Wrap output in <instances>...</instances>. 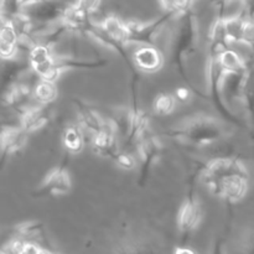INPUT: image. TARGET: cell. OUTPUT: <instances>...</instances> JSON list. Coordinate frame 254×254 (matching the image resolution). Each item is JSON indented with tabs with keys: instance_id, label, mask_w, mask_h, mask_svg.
Here are the masks:
<instances>
[{
	"instance_id": "1",
	"label": "cell",
	"mask_w": 254,
	"mask_h": 254,
	"mask_svg": "<svg viewBox=\"0 0 254 254\" xmlns=\"http://www.w3.org/2000/svg\"><path fill=\"white\" fill-rule=\"evenodd\" d=\"M200 178L213 196L231 203L242 201L250 190L247 166L236 158H215L207 161Z\"/></svg>"
},
{
	"instance_id": "2",
	"label": "cell",
	"mask_w": 254,
	"mask_h": 254,
	"mask_svg": "<svg viewBox=\"0 0 254 254\" xmlns=\"http://www.w3.org/2000/svg\"><path fill=\"white\" fill-rule=\"evenodd\" d=\"M168 135L178 143L195 148H207L231 135L230 127L215 116L197 113L174 124Z\"/></svg>"
},
{
	"instance_id": "3",
	"label": "cell",
	"mask_w": 254,
	"mask_h": 254,
	"mask_svg": "<svg viewBox=\"0 0 254 254\" xmlns=\"http://www.w3.org/2000/svg\"><path fill=\"white\" fill-rule=\"evenodd\" d=\"M176 26L170 39V60L178 71L188 78V67L200 44L197 16L192 9L175 17Z\"/></svg>"
},
{
	"instance_id": "4",
	"label": "cell",
	"mask_w": 254,
	"mask_h": 254,
	"mask_svg": "<svg viewBox=\"0 0 254 254\" xmlns=\"http://www.w3.org/2000/svg\"><path fill=\"white\" fill-rule=\"evenodd\" d=\"M131 91L133 96L130 106L122 109L118 117L112 122L116 127L117 133H121L126 138V143L128 145H135L136 141L150 133V118L148 112L140 106L139 102L136 78L133 79Z\"/></svg>"
},
{
	"instance_id": "5",
	"label": "cell",
	"mask_w": 254,
	"mask_h": 254,
	"mask_svg": "<svg viewBox=\"0 0 254 254\" xmlns=\"http://www.w3.org/2000/svg\"><path fill=\"white\" fill-rule=\"evenodd\" d=\"M174 19L175 16L164 12V15L150 21L127 22V45L156 46L159 37Z\"/></svg>"
},
{
	"instance_id": "6",
	"label": "cell",
	"mask_w": 254,
	"mask_h": 254,
	"mask_svg": "<svg viewBox=\"0 0 254 254\" xmlns=\"http://www.w3.org/2000/svg\"><path fill=\"white\" fill-rule=\"evenodd\" d=\"M203 211L196 192H190L181 203L178 212V228L183 242L197 230L202 222Z\"/></svg>"
},
{
	"instance_id": "7",
	"label": "cell",
	"mask_w": 254,
	"mask_h": 254,
	"mask_svg": "<svg viewBox=\"0 0 254 254\" xmlns=\"http://www.w3.org/2000/svg\"><path fill=\"white\" fill-rule=\"evenodd\" d=\"M136 150V163L140 166V175H139V183L144 185L148 179L149 173L151 171L153 166L158 163L159 158L163 150V144L159 140L156 135L153 133H148L145 136L135 143Z\"/></svg>"
},
{
	"instance_id": "8",
	"label": "cell",
	"mask_w": 254,
	"mask_h": 254,
	"mask_svg": "<svg viewBox=\"0 0 254 254\" xmlns=\"http://www.w3.org/2000/svg\"><path fill=\"white\" fill-rule=\"evenodd\" d=\"M72 190V179L64 166H56L45 175L35 190L36 197H61Z\"/></svg>"
},
{
	"instance_id": "9",
	"label": "cell",
	"mask_w": 254,
	"mask_h": 254,
	"mask_svg": "<svg viewBox=\"0 0 254 254\" xmlns=\"http://www.w3.org/2000/svg\"><path fill=\"white\" fill-rule=\"evenodd\" d=\"M29 134L19 124H0V155L2 159L20 153L26 146Z\"/></svg>"
},
{
	"instance_id": "10",
	"label": "cell",
	"mask_w": 254,
	"mask_h": 254,
	"mask_svg": "<svg viewBox=\"0 0 254 254\" xmlns=\"http://www.w3.org/2000/svg\"><path fill=\"white\" fill-rule=\"evenodd\" d=\"M52 116H54V112L50 108V106L34 103L24 109L21 113H19V126L27 134L35 133L49 126Z\"/></svg>"
},
{
	"instance_id": "11",
	"label": "cell",
	"mask_w": 254,
	"mask_h": 254,
	"mask_svg": "<svg viewBox=\"0 0 254 254\" xmlns=\"http://www.w3.org/2000/svg\"><path fill=\"white\" fill-rule=\"evenodd\" d=\"M92 149L98 155L104 158L113 159L119 151L118 148V133L113 122H107L106 126L91 136Z\"/></svg>"
},
{
	"instance_id": "12",
	"label": "cell",
	"mask_w": 254,
	"mask_h": 254,
	"mask_svg": "<svg viewBox=\"0 0 254 254\" xmlns=\"http://www.w3.org/2000/svg\"><path fill=\"white\" fill-rule=\"evenodd\" d=\"M73 104L74 111H76V118L78 122L77 126L81 128L83 133L89 134V136H92L106 126V119L102 118L98 112L92 108L87 102L79 98H74Z\"/></svg>"
},
{
	"instance_id": "13",
	"label": "cell",
	"mask_w": 254,
	"mask_h": 254,
	"mask_svg": "<svg viewBox=\"0 0 254 254\" xmlns=\"http://www.w3.org/2000/svg\"><path fill=\"white\" fill-rule=\"evenodd\" d=\"M134 66L145 73H155L163 68L165 64V57L158 46H139L133 54Z\"/></svg>"
},
{
	"instance_id": "14",
	"label": "cell",
	"mask_w": 254,
	"mask_h": 254,
	"mask_svg": "<svg viewBox=\"0 0 254 254\" xmlns=\"http://www.w3.org/2000/svg\"><path fill=\"white\" fill-rule=\"evenodd\" d=\"M99 27L102 29V31L107 35L108 37H111L112 40H114L118 44L124 45V46L128 47L127 45V22L123 21L122 19H119L118 16H111L106 17L103 21L99 22Z\"/></svg>"
},
{
	"instance_id": "15",
	"label": "cell",
	"mask_w": 254,
	"mask_h": 254,
	"mask_svg": "<svg viewBox=\"0 0 254 254\" xmlns=\"http://www.w3.org/2000/svg\"><path fill=\"white\" fill-rule=\"evenodd\" d=\"M217 59L222 68L226 72H232V73H242V72L247 71L251 68L247 66L245 57L241 56L237 51L232 49V47H227V49L222 50L220 54L217 55Z\"/></svg>"
},
{
	"instance_id": "16",
	"label": "cell",
	"mask_w": 254,
	"mask_h": 254,
	"mask_svg": "<svg viewBox=\"0 0 254 254\" xmlns=\"http://www.w3.org/2000/svg\"><path fill=\"white\" fill-rule=\"evenodd\" d=\"M19 52V39L11 25H7L0 32V59L4 61H12Z\"/></svg>"
},
{
	"instance_id": "17",
	"label": "cell",
	"mask_w": 254,
	"mask_h": 254,
	"mask_svg": "<svg viewBox=\"0 0 254 254\" xmlns=\"http://www.w3.org/2000/svg\"><path fill=\"white\" fill-rule=\"evenodd\" d=\"M62 144H64V149L68 150L69 153H81L86 145L84 133L77 124H69L64 128V134H62Z\"/></svg>"
},
{
	"instance_id": "18",
	"label": "cell",
	"mask_w": 254,
	"mask_h": 254,
	"mask_svg": "<svg viewBox=\"0 0 254 254\" xmlns=\"http://www.w3.org/2000/svg\"><path fill=\"white\" fill-rule=\"evenodd\" d=\"M32 94H34V99L36 103L50 106L59 97V89H57L56 83H54V82H47L40 79L34 86Z\"/></svg>"
},
{
	"instance_id": "19",
	"label": "cell",
	"mask_w": 254,
	"mask_h": 254,
	"mask_svg": "<svg viewBox=\"0 0 254 254\" xmlns=\"http://www.w3.org/2000/svg\"><path fill=\"white\" fill-rule=\"evenodd\" d=\"M176 99L174 94L159 93L153 102V109L155 114L160 117L170 116L176 108Z\"/></svg>"
},
{
	"instance_id": "20",
	"label": "cell",
	"mask_w": 254,
	"mask_h": 254,
	"mask_svg": "<svg viewBox=\"0 0 254 254\" xmlns=\"http://www.w3.org/2000/svg\"><path fill=\"white\" fill-rule=\"evenodd\" d=\"M114 254H155L153 248L141 241H128L116 248Z\"/></svg>"
},
{
	"instance_id": "21",
	"label": "cell",
	"mask_w": 254,
	"mask_h": 254,
	"mask_svg": "<svg viewBox=\"0 0 254 254\" xmlns=\"http://www.w3.org/2000/svg\"><path fill=\"white\" fill-rule=\"evenodd\" d=\"M159 4L166 14H170L175 17L192 9L191 0H159Z\"/></svg>"
},
{
	"instance_id": "22",
	"label": "cell",
	"mask_w": 254,
	"mask_h": 254,
	"mask_svg": "<svg viewBox=\"0 0 254 254\" xmlns=\"http://www.w3.org/2000/svg\"><path fill=\"white\" fill-rule=\"evenodd\" d=\"M24 2L25 0H0V12L10 20L21 12Z\"/></svg>"
},
{
	"instance_id": "23",
	"label": "cell",
	"mask_w": 254,
	"mask_h": 254,
	"mask_svg": "<svg viewBox=\"0 0 254 254\" xmlns=\"http://www.w3.org/2000/svg\"><path fill=\"white\" fill-rule=\"evenodd\" d=\"M112 160L114 161L116 165H118L119 168L123 169V170H133L136 168L138 163H136V158L130 153H126V151L119 150L116 154Z\"/></svg>"
},
{
	"instance_id": "24",
	"label": "cell",
	"mask_w": 254,
	"mask_h": 254,
	"mask_svg": "<svg viewBox=\"0 0 254 254\" xmlns=\"http://www.w3.org/2000/svg\"><path fill=\"white\" fill-rule=\"evenodd\" d=\"M102 0H76L74 2V7L78 9L79 11H82L83 14L91 16L93 12H96L97 10L101 6Z\"/></svg>"
},
{
	"instance_id": "25",
	"label": "cell",
	"mask_w": 254,
	"mask_h": 254,
	"mask_svg": "<svg viewBox=\"0 0 254 254\" xmlns=\"http://www.w3.org/2000/svg\"><path fill=\"white\" fill-rule=\"evenodd\" d=\"M15 237H16L15 227L2 228V230H0V251L4 250Z\"/></svg>"
},
{
	"instance_id": "26",
	"label": "cell",
	"mask_w": 254,
	"mask_h": 254,
	"mask_svg": "<svg viewBox=\"0 0 254 254\" xmlns=\"http://www.w3.org/2000/svg\"><path fill=\"white\" fill-rule=\"evenodd\" d=\"M191 96H192V92H191V89L188 88V87H180V88L176 89L175 94H174L176 102L179 101L181 102V103H188V102L192 98Z\"/></svg>"
},
{
	"instance_id": "27",
	"label": "cell",
	"mask_w": 254,
	"mask_h": 254,
	"mask_svg": "<svg viewBox=\"0 0 254 254\" xmlns=\"http://www.w3.org/2000/svg\"><path fill=\"white\" fill-rule=\"evenodd\" d=\"M210 254H225V247H223L222 240H217L213 243L212 251Z\"/></svg>"
},
{
	"instance_id": "28",
	"label": "cell",
	"mask_w": 254,
	"mask_h": 254,
	"mask_svg": "<svg viewBox=\"0 0 254 254\" xmlns=\"http://www.w3.org/2000/svg\"><path fill=\"white\" fill-rule=\"evenodd\" d=\"M174 254H197V252L191 250V248L186 247V246H180V247L175 248V252H174Z\"/></svg>"
},
{
	"instance_id": "29",
	"label": "cell",
	"mask_w": 254,
	"mask_h": 254,
	"mask_svg": "<svg viewBox=\"0 0 254 254\" xmlns=\"http://www.w3.org/2000/svg\"><path fill=\"white\" fill-rule=\"evenodd\" d=\"M9 22H10V20L7 19L4 14H1V12H0V32H1L2 30L7 26V25H9Z\"/></svg>"
},
{
	"instance_id": "30",
	"label": "cell",
	"mask_w": 254,
	"mask_h": 254,
	"mask_svg": "<svg viewBox=\"0 0 254 254\" xmlns=\"http://www.w3.org/2000/svg\"><path fill=\"white\" fill-rule=\"evenodd\" d=\"M36 254H56V253H55L52 250H45V248H40V250L37 251Z\"/></svg>"
},
{
	"instance_id": "31",
	"label": "cell",
	"mask_w": 254,
	"mask_h": 254,
	"mask_svg": "<svg viewBox=\"0 0 254 254\" xmlns=\"http://www.w3.org/2000/svg\"><path fill=\"white\" fill-rule=\"evenodd\" d=\"M0 254H5L4 252H2V251H0Z\"/></svg>"
},
{
	"instance_id": "32",
	"label": "cell",
	"mask_w": 254,
	"mask_h": 254,
	"mask_svg": "<svg viewBox=\"0 0 254 254\" xmlns=\"http://www.w3.org/2000/svg\"><path fill=\"white\" fill-rule=\"evenodd\" d=\"M191 1H192V4H193V2H195V1H196V0H191Z\"/></svg>"
},
{
	"instance_id": "33",
	"label": "cell",
	"mask_w": 254,
	"mask_h": 254,
	"mask_svg": "<svg viewBox=\"0 0 254 254\" xmlns=\"http://www.w3.org/2000/svg\"><path fill=\"white\" fill-rule=\"evenodd\" d=\"M243 1H246V0H243Z\"/></svg>"
}]
</instances>
